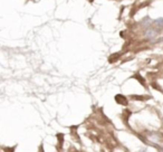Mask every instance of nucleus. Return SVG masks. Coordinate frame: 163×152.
I'll return each instance as SVG.
<instances>
[{
    "instance_id": "1",
    "label": "nucleus",
    "mask_w": 163,
    "mask_h": 152,
    "mask_svg": "<svg viewBox=\"0 0 163 152\" xmlns=\"http://www.w3.org/2000/svg\"><path fill=\"white\" fill-rule=\"evenodd\" d=\"M153 26L155 28H163V18L155 19L153 21Z\"/></svg>"
},
{
    "instance_id": "2",
    "label": "nucleus",
    "mask_w": 163,
    "mask_h": 152,
    "mask_svg": "<svg viewBox=\"0 0 163 152\" xmlns=\"http://www.w3.org/2000/svg\"><path fill=\"white\" fill-rule=\"evenodd\" d=\"M145 36L148 37V38H153V37L156 36V32L153 30L152 28H151V29H148V32H145Z\"/></svg>"
}]
</instances>
